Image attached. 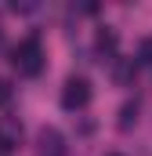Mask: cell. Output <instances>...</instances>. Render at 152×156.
I'll list each match as a JSON object with an SVG mask.
<instances>
[{
	"mask_svg": "<svg viewBox=\"0 0 152 156\" xmlns=\"http://www.w3.org/2000/svg\"><path fill=\"white\" fill-rule=\"evenodd\" d=\"M11 66H15L22 76H36L40 69H43V51H40V40H36V37L22 40V44L11 51Z\"/></svg>",
	"mask_w": 152,
	"mask_h": 156,
	"instance_id": "obj_1",
	"label": "cell"
},
{
	"mask_svg": "<svg viewBox=\"0 0 152 156\" xmlns=\"http://www.w3.org/2000/svg\"><path fill=\"white\" fill-rule=\"evenodd\" d=\"M87 102H91V83L83 76H69L65 87H62V105L65 109H83Z\"/></svg>",
	"mask_w": 152,
	"mask_h": 156,
	"instance_id": "obj_2",
	"label": "cell"
},
{
	"mask_svg": "<svg viewBox=\"0 0 152 156\" xmlns=\"http://www.w3.org/2000/svg\"><path fill=\"white\" fill-rule=\"evenodd\" d=\"M18 142H22V123L11 116L0 120V153H11V149H18Z\"/></svg>",
	"mask_w": 152,
	"mask_h": 156,
	"instance_id": "obj_3",
	"label": "cell"
},
{
	"mask_svg": "<svg viewBox=\"0 0 152 156\" xmlns=\"http://www.w3.org/2000/svg\"><path fill=\"white\" fill-rule=\"evenodd\" d=\"M40 149H43V156H62V134L54 127H43L40 131Z\"/></svg>",
	"mask_w": 152,
	"mask_h": 156,
	"instance_id": "obj_4",
	"label": "cell"
},
{
	"mask_svg": "<svg viewBox=\"0 0 152 156\" xmlns=\"http://www.w3.org/2000/svg\"><path fill=\"white\" fill-rule=\"evenodd\" d=\"M138 120V102H127L123 109H119V127L123 131H130V123Z\"/></svg>",
	"mask_w": 152,
	"mask_h": 156,
	"instance_id": "obj_5",
	"label": "cell"
},
{
	"mask_svg": "<svg viewBox=\"0 0 152 156\" xmlns=\"http://www.w3.org/2000/svg\"><path fill=\"white\" fill-rule=\"evenodd\" d=\"M98 51H102V55H112L116 51V33L112 29H102V33H98Z\"/></svg>",
	"mask_w": 152,
	"mask_h": 156,
	"instance_id": "obj_6",
	"label": "cell"
},
{
	"mask_svg": "<svg viewBox=\"0 0 152 156\" xmlns=\"http://www.w3.org/2000/svg\"><path fill=\"white\" fill-rule=\"evenodd\" d=\"M11 98H15V91H11V80L0 76V105H11Z\"/></svg>",
	"mask_w": 152,
	"mask_h": 156,
	"instance_id": "obj_7",
	"label": "cell"
},
{
	"mask_svg": "<svg viewBox=\"0 0 152 156\" xmlns=\"http://www.w3.org/2000/svg\"><path fill=\"white\" fill-rule=\"evenodd\" d=\"M134 69H138L134 62H119V69H116V76H119V80H123V83H127V80L134 76Z\"/></svg>",
	"mask_w": 152,
	"mask_h": 156,
	"instance_id": "obj_8",
	"label": "cell"
},
{
	"mask_svg": "<svg viewBox=\"0 0 152 156\" xmlns=\"http://www.w3.org/2000/svg\"><path fill=\"white\" fill-rule=\"evenodd\" d=\"M141 62H149V66H152V37L141 40Z\"/></svg>",
	"mask_w": 152,
	"mask_h": 156,
	"instance_id": "obj_9",
	"label": "cell"
},
{
	"mask_svg": "<svg viewBox=\"0 0 152 156\" xmlns=\"http://www.w3.org/2000/svg\"><path fill=\"white\" fill-rule=\"evenodd\" d=\"M0 37H4V33H0Z\"/></svg>",
	"mask_w": 152,
	"mask_h": 156,
	"instance_id": "obj_10",
	"label": "cell"
}]
</instances>
